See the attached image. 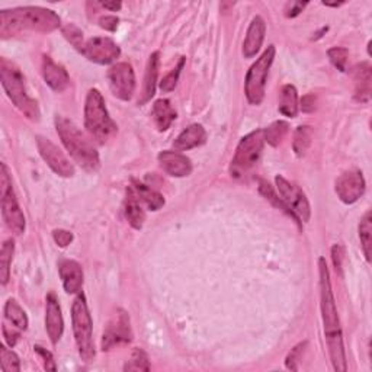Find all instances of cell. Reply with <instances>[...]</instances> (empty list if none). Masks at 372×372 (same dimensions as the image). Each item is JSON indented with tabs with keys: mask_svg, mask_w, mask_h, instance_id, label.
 Here are the masks:
<instances>
[{
	"mask_svg": "<svg viewBox=\"0 0 372 372\" xmlns=\"http://www.w3.org/2000/svg\"><path fill=\"white\" fill-rule=\"evenodd\" d=\"M132 192L136 194V196L140 199V203L144 204L149 209L157 211L165 205V198L162 194H158L157 191L149 188L147 185L140 183L138 180L132 179V185L130 186Z\"/></svg>",
	"mask_w": 372,
	"mask_h": 372,
	"instance_id": "484cf974",
	"label": "cell"
},
{
	"mask_svg": "<svg viewBox=\"0 0 372 372\" xmlns=\"http://www.w3.org/2000/svg\"><path fill=\"white\" fill-rule=\"evenodd\" d=\"M0 79H2V86L13 105L31 121H38L41 116L38 102L28 95L25 76L18 65L3 57L0 60Z\"/></svg>",
	"mask_w": 372,
	"mask_h": 372,
	"instance_id": "277c9868",
	"label": "cell"
},
{
	"mask_svg": "<svg viewBox=\"0 0 372 372\" xmlns=\"http://www.w3.org/2000/svg\"><path fill=\"white\" fill-rule=\"evenodd\" d=\"M34 349H35V352L44 360L43 362H44V368H45L47 371H56V369H57V365H56V362H54V358H52L51 352H48L47 349H44V348H41V347H35Z\"/></svg>",
	"mask_w": 372,
	"mask_h": 372,
	"instance_id": "60d3db41",
	"label": "cell"
},
{
	"mask_svg": "<svg viewBox=\"0 0 372 372\" xmlns=\"http://www.w3.org/2000/svg\"><path fill=\"white\" fill-rule=\"evenodd\" d=\"M132 340L130 316L124 310H118L108 322L102 336V351H110L114 347Z\"/></svg>",
	"mask_w": 372,
	"mask_h": 372,
	"instance_id": "4fadbf2b",
	"label": "cell"
},
{
	"mask_svg": "<svg viewBox=\"0 0 372 372\" xmlns=\"http://www.w3.org/2000/svg\"><path fill=\"white\" fill-rule=\"evenodd\" d=\"M52 238L60 247H68L73 242V233L68 230H54L52 233Z\"/></svg>",
	"mask_w": 372,
	"mask_h": 372,
	"instance_id": "ab89813d",
	"label": "cell"
},
{
	"mask_svg": "<svg viewBox=\"0 0 372 372\" xmlns=\"http://www.w3.org/2000/svg\"><path fill=\"white\" fill-rule=\"evenodd\" d=\"M0 195H2V216L6 227L13 234H22L25 231V216L13 192L12 179L5 163L0 166Z\"/></svg>",
	"mask_w": 372,
	"mask_h": 372,
	"instance_id": "9c48e42d",
	"label": "cell"
},
{
	"mask_svg": "<svg viewBox=\"0 0 372 372\" xmlns=\"http://www.w3.org/2000/svg\"><path fill=\"white\" fill-rule=\"evenodd\" d=\"M288 130H289V125L285 121H276L271 124L267 130H263L265 143L271 144L272 147H278V145L281 144L284 138L287 137Z\"/></svg>",
	"mask_w": 372,
	"mask_h": 372,
	"instance_id": "4dcf8cb0",
	"label": "cell"
},
{
	"mask_svg": "<svg viewBox=\"0 0 372 372\" xmlns=\"http://www.w3.org/2000/svg\"><path fill=\"white\" fill-rule=\"evenodd\" d=\"M263 145H265L263 130L251 131L250 134L245 136L240 140V143H238L236 154L231 161L230 166L231 176L240 179L249 175L260 161Z\"/></svg>",
	"mask_w": 372,
	"mask_h": 372,
	"instance_id": "52a82bcc",
	"label": "cell"
},
{
	"mask_svg": "<svg viewBox=\"0 0 372 372\" xmlns=\"http://www.w3.org/2000/svg\"><path fill=\"white\" fill-rule=\"evenodd\" d=\"M0 364H2V369L5 372H18L21 371V361L18 355L8 349L6 347H0Z\"/></svg>",
	"mask_w": 372,
	"mask_h": 372,
	"instance_id": "e575fe53",
	"label": "cell"
},
{
	"mask_svg": "<svg viewBox=\"0 0 372 372\" xmlns=\"http://www.w3.org/2000/svg\"><path fill=\"white\" fill-rule=\"evenodd\" d=\"M371 65L369 63H361L353 69V82H355V99L358 102L366 103L371 99Z\"/></svg>",
	"mask_w": 372,
	"mask_h": 372,
	"instance_id": "7402d4cb",
	"label": "cell"
},
{
	"mask_svg": "<svg viewBox=\"0 0 372 372\" xmlns=\"http://www.w3.org/2000/svg\"><path fill=\"white\" fill-rule=\"evenodd\" d=\"M59 273L64 291L68 294H79L83 287V269L76 260L65 259L59 265Z\"/></svg>",
	"mask_w": 372,
	"mask_h": 372,
	"instance_id": "d6986e66",
	"label": "cell"
},
{
	"mask_svg": "<svg viewBox=\"0 0 372 372\" xmlns=\"http://www.w3.org/2000/svg\"><path fill=\"white\" fill-rule=\"evenodd\" d=\"M161 167L174 178H185L192 174V162L180 152L165 150L157 156Z\"/></svg>",
	"mask_w": 372,
	"mask_h": 372,
	"instance_id": "e0dca14e",
	"label": "cell"
},
{
	"mask_svg": "<svg viewBox=\"0 0 372 372\" xmlns=\"http://www.w3.org/2000/svg\"><path fill=\"white\" fill-rule=\"evenodd\" d=\"M5 317L6 320L12 323L13 327L18 330H26L28 329V316L23 311V309L19 305V302L13 298H9L5 304Z\"/></svg>",
	"mask_w": 372,
	"mask_h": 372,
	"instance_id": "83f0119b",
	"label": "cell"
},
{
	"mask_svg": "<svg viewBox=\"0 0 372 372\" xmlns=\"http://www.w3.org/2000/svg\"><path fill=\"white\" fill-rule=\"evenodd\" d=\"M275 183L279 198L282 199V203L294 214L298 223H309L311 217V207L300 186L287 180L284 176H276Z\"/></svg>",
	"mask_w": 372,
	"mask_h": 372,
	"instance_id": "30bf717a",
	"label": "cell"
},
{
	"mask_svg": "<svg viewBox=\"0 0 372 372\" xmlns=\"http://www.w3.org/2000/svg\"><path fill=\"white\" fill-rule=\"evenodd\" d=\"M276 50L273 45H269L262 52V56L251 64L246 74L245 82V93L246 98L251 105H260L265 98V90H267V81L273 63Z\"/></svg>",
	"mask_w": 372,
	"mask_h": 372,
	"instance_id": "ba28073f",
	"label": "cell"
},
{
	"mask_svg": "<svg viewBox=\"0 0 372 372\" xmlns=\"http://www.w3.org/2000/svg\"><path fill=\"white\" fill-rule=\"evenodd\" d=\"M343 258H344V249L340 245H335L333 247H331V259H333L336 272H339V273H342Z\"/></svg>",
	"mask_w": 372,
	"mask_h": 372,
	"instance_id": "7bdbcfd3",
	"label": "cell"
},
{
	"mask_svg": "<svg viewBox=\"0 0 372 372\" xmlns=\"http://www.w3.org/2000/svg\"><path fill=\"white\" fill-rule=\"evenodd\" d=\"M207 141V131L201 124H192L185 128L174 141V149L176 152H188L199 147Z\"/></svg>",
	"mask_w": 372,
	"mask_h": 372,
	"instance_id": "44dd1931",
	"label": "cell"
},
{
	"mask_svg": "<svg viewBox=\"0 0 372 372\" xmlns=\"http://www.w3.org/2000/svg\"><path fill=\"white\" fill-rule=\"evenodd\" d=\"M259 192H260V194L265 196V199H267V201H269L273 207H276L278 209H281L282 212H285V214H288L289 217L294 218L297 224H300L298 220L294 217V214H292V212L288 209V207L282 203V199L279 198V195L275 192V189L272 188V186H271L267 180H260V182H259Z\"/></svg>",
	"mask_w": 372,
	"mask_h": 372,
	"instance_id": "d6a6232c",
	"label": "cell"
},
{
	"mask_svg": "<svg viewBox=\"0 0 372 372\" xmlns=\"http://www.w3.org/2000/svg\"><path fill=\"white\" fill-rule=\"evenodd\" d=\"M329 60L331 61V64L335 65V68L339 72H347L348 70V57H349V51L343 47H333L327 51Z\"/></svg>",
	"mask_w": 372,
	"mask_h": 372,
	"instance_id": "d590c367",
	"label": "cell"
},
{
	"mask_svg": "<svg viewBox=\"0 0 372 372\" xmlns=\"http://www.w3.org/2000/svg\"><path fill=\"white\" fill-rule=\"evenodd\" d=\"M152 116L157 130L166 131L170 128L172 123L175 121L178 115L176 111L174 110V106H172V103L167 99H157L153 103Z\"/></svg>",
	"mask_w": 372,
	"mask_h": 372,
	"instance_id": "d4e9b609",
	"label": "cell"
},
{
	"mask_svg": "<svg viewBox=\"0 0 372 372\" xmlns=\"http://www.w3.org/2000/svg\"><path fill=\"white\" fill-rule=\"evenodd\" d=\"M183 65H185V57H180V60H179L176 68L174 70H172L167 76H165L163 81L161 82L162 92L169 93V92H172V90H174L176 87L178 81H179V76H180V72L183 69Z\"/></svg>",
	"mask_w": 372,
	"mask_h": 372,
	"instance_id": "74e56055",
	"label": "cell"
},
{
	"mask_svg": "<svg viewBox=\"0 0 372 372\" xmlns=\"http://www.w3.org/2000/svg\"><path fill=\"white\" fill-rule=\"evenodd\" d=\"M102 8L108 9V10H112V12H116L123 8V3L121 2H102L101 3Z\"/></svg>",
	"mask_w": 372,
	"mask_h": 372,
	"instance_id": "7dc6e473",
	"label": "cell"
},
{
	"mask_svg": "<svg viewBox=\"0 0 372 372\" xmlns=\"http://www.w3.org/2000/svg\"><path fill=\"white\" fill-rule=\"evenodd\" d=\"M61 32L64 35V38L68 39V41L79 51H82L83 45H85V41H83V32L82 30L79 28V26H76L74 23H68L65 26H63L61 28Z\"/></svg>",
	"mask_w": 372,
	"mask_h": 372,
	"instance_id": "8d00e7d4",
	"label": "cell"
},
{
	"mask_svg": "<svg viewBox=\"0 0 372 372\" xmlns=\"http://www.w3.org/2000/svg\"><path fill=\"white\" fill-rule=\"evenodd\" d=\"M301 110L304 112L314 111V96H311V95L304 96L302 101H301Z\"/></svg>",
	"mask_w": 372,
	"mask_h": 372,
	"instance_id": "bcb514c9",
	"label": "cell"
},
{
	"mask_svg": "<svg viewBox=\"0 0 372 372\" xmlns=\"http://www.w3.org/2000/svg\"><path fill=\"white\" fill-rule=\"evenodd\" d=\"M365 179L362 172L360 170H348L342 174L338 180L335 191L343 204H355L365 192Z\"/></svg>",
	"mask_w": 372,
	"mask_h": 372,
	"instance_id": "9a60e30c",
	"label": "cell"
},
{
	"mask_svg": "<svg viewBox=\"0 0 372 372\" xmlns=\"http://www.w3.org/2000/svg\"><path fill=\"white\" fill-rule=\"evenodd\" d=\"M307 2H288L285 6V17L287 18H296L298 17L300 13L307 8Z\"/></svg>",
	"mask_w": 372,
	"mask_h": 372,
	"instance_id": "b9f144b4",
	"label": "cell"
},
{
	"mask_svg": "<svg viewBox=\"0 0 372 372\" xmlns=\"http://www.w3.org/2000/svg\"><path fill=\"white\" fill-rule=\"evenodd\" d=\"M124 212L125 218L128 220L130 225L132 229L141 230L144 221H145V212L141 207L140 199L136 196V194L132 192V189L127 188V198H125V205H124Z\"/></svg>",
	"mask_w": 372,
	"mask_h": 372,
	"instance_id": "cb8c5ba5",
	"label": "cell"
},
{
	"mask_svg": "<svg viewBox=\"0 0 372 372\" xmlns=\"http://www.w3.org/2000/svg\"><path fill=\"white\" fill-rule=\"evenodd\" d=\"M37 147L43 161L48 167L61 178H72L76 174V169L70 158L65 156L57 145L43 136H37Z\"/></svg>",
	"mask_w": 372,
	"mask_h": 372,
	"instance_id": "8fae6325",
	"label": "cell"
},
{
	"mask_svg": "<svg viewBox=\"0 0 372 372\" xmlns=\"http://www.w3.org/2000/svg\"><path fill=\"white\" fill-rule=\"evenodd\" d=\"M57 134L61 138V143L69 152L73 161L85 169L89 174H95L101 167V158L96 149L89 138L79 130V127L61 115L56 116Z\"/></svg>",
	"mask_w": 372,
	"mask_h": 372,
	"instance_id": "3957f363",
	"label": "cell"
},
{
	"mask_svg": "<svg viewBox=\"0 0 372 372\" xmlns=\"http://www.w3.org/2000/svg\"><path fill=\"white\" fill-rule=\"evenodd\" d=\"M318 273H320V307L329 355L333 369L338 372H344L347 371V356H344L340 320L333 297V291H331L329 268L324 258L318 259Z\"/></svg>",
	"mask_w": 372,
	"mask_h": 372,
	"instance_id": "6da1fadb",
	"label": "cell"
},
{
	"mask_svg": "<svg viewBox=\"0 0 372 372\" xmlns=\"http://www.w3.org/2000/svg\"><path fill=\"white\" fill-rule=\"evenodd\" d=\"M360 238H361L364 255H365L366 260L371 262V247H372V214H371V211H368L361 220Z\"/></svg>",
	"mask_w": 372,
	"mask_h": 372,
	"instance_id": "1f68e13d",
	"label": "cell"
},
{
	"mask_svg": "<svg viewBox=\"0 0 372 372\" xmlns=\"http://www.w3.org/2000/svg\"><path fill=\"white\" fill-rule=\"evenodd\" d=\"M124 371H150L149 356L143 349L136 348L131 360L124 365Z\"/></svg>",
	"mask_w": 372,
	"mask_h": 372,
	"instance_id": "836d02e7",
	"label": "cell"
},
{
	"mask_svg": "<svg viewBox=\"0 0 372 372\" xmlns=\"http://www.w3.org/2000/svg\"><path fill=\"white\" fill-rule=\"evenodd\" d=\"M323 5L324 6H330V8H339V6L343 5V2H340V3H327V2H323Z\"/></svg>",
	"mask_w": 372,
	"mask_h": 372,
	"instance_id": "c3c4849f",
	"label": "cell"
},
{
	"mask_svg": "<svg viewBox=\"0 0 372 372\" xmlns=\"http://www.w3.org/2000/svg\"><path fill=\"white\" fill-rule=\"evenodd\" d=\"M3 336H5V340H6V343L9 344L10 348L15 347L17 342H18V339H19V333H18V331H15L13 329L10 330L6 324H3Z\"/></svg>",
	"mask_w": 372,
	"mask_h": 372,
	"instance_id": "f6af8a7d",
	"label": "cell"
},
{
	"mask_svg": "<svg viewBox=\"0 0 372 372\" xmlns=\"http://www.w3.org/2000/svg\"><path fill=\"white\" fill-rule=\"evenodd\" d=\"M298 93L294 85H285L279 92L278 110L284 116L296 118L298 114Z\"/></svg>",
	"mask_w": 372,
	"mask_h": 372,
	"instance_id": "4316f807",
	"label": "cell"
},
{
	"mask_svg": "<svg viewBox=\"0 0 372 372\" xmlns=\"http://www.w3.org/2000/svg\"><path fill=\"white\" fill-rule=\"evenodd\" d=\"M13 254H15V242H13V238H9L3 243L2 250H0V281L3 285L9 282Z\"/></svg>",
	"mask_w": 372,
	"mask_h": 372,
	"instance_id": "f1b7e54d",
	"label": "cell"
},
{
	"mask_svg": "<svg viewBox=\"0 0 372 372\" xmlns=\"http://www.w3.org/2000/svg\"><path fill=\"white\" fill-rule=\"evenodd\" d=\"M313 141V130L309 125H300L294 132V141H292V149L298 157H302L310 149Z\"/></svg>",
	"mask_w": 372,
	"mask_h": 372,
	"instance_id": "f546056e",
	"label": "cell"
},
{
	"mask_svg": "<svg viewBox=\"0 0 372 372\" xmlns=\"http://www.w3.org/2000/svg\"><path fill=\"white\" fill-rule=\"evenodd\" d=\"M305 348H307V342H302V343H298L297 347L288 353L287 360H285V366L288 369H291V371H298L300 369L298 364L302 361V356L305 353Z\"/></svg>",
	"mask_w": 372,
	"mask_h": 372,
	"instance_id": "f35d334b",
	"label": "cell"
},
{
	"mask_svg": "<svg viewBox=\"0 0 372 372\" xmlns=\"http://www.w3.org/2000/svg\"><path fill=\"white\" fill-rule=\"evenodd\" d=\"M45 329L47 335L52 344H57L63 336L64 331V320L61 309L59 304V298L54 292H50L47 296V305H45Z\"/></svg>",
	"mask_w": 372,
	"mask_h": 372,
	"instance_id": "2e32d148",
	"label": "cell"
},
{
	"mask_svg": "<svg viewBox=\"0 0 372 372\" xmlns=\"http://www.w3.org/2000/svg\"><path fill=\"white\" fill-rule=\"evenodd\" d=\"M118 22H119V19L116 17L108 15V17H102L99 19V26H101V28H103L105 31L115 32L116 28H118Z\"/></svg>",
	"mask_w": 372,
	"mask_h": 372,
	"instance_id": "ee69618b",
	"label": "cell"
},
{
	"mask_svg": "<svg viewBox=\"0 0 372 372\" xmlns=\"http://www.w3.org/2000/svg\"><path fill=\"white\" fill-rule=\"evenodd\" d=\"M265 34H267V23L262 17H255L249 25L243 43V56L246 59H254L260 51Z\"/></svg>",
	"mask_w": 372,
	"mask_h": 372,
	"instance_id": "ffe728a7",
	"label": "cell"
},
{
	"mask_svg": "<svg viewBox=\"0 0 372 372\" xmlns=\"http://www.w3.org/2000/svg\"><path fill=\"white\" fill-rule=\"evenodd\" d=\"M81 52L89 61L106 65L114 63L119 57L121 50H119L118 44L111 38L95 37L87 39Z\"/></svg>",
	"mask_w": 372,
	"mask_h": 372,
	"instance_id": "5bb4252c",
	"label": "cell"
},
{
	"mask_svg": "<svg viewBox=\"0 0 372 372\" xmlns=\"http://www.w3.org/2000/svg\"><path fill=\"white\" fill-rule=\"evenodd\" d=\"M108 82L114 96L131 101L136 92V73L130 63H116L108 70Z\"/></svg>",
	"mask_w": 372,
	"mask_h": 372,
	"instance_id": "7c38bea8",
	"label": "cell"
},
{
	"mask_svg": "<svg viewBox=\"0 0 372 372\" xmlns=\"http://www.w3.org/2000/svg\"><path fill=\"white\" fill-rule=\"evenodd\" d=\"M43 76L45 83L57 93L64 92L70 85V76L68 70L48 56L43 57Z\"/></svg>",
	"mask_w": 372,
	"mask_h": 372,
	"instance_id": "ac0fdd59",
	"label": "cell"
},
{
	"mask_svg": "<svg viewBox=\"0 0 372 372\" xmlns=\"http://www.w3.org/2000/svg\"><path fill=\"white\" fill-rule=\"evenodd\" d=\"M72 322L74 340L85 362H90L95 358V342H93V322L89 313L86 297L79 292L72 305Z\"/></svg>",
	"mask_w": 372,
	"mask_h": 372,
	"instance_id": "8992f818",
	"label": "cell"
},
{
	"mask_svg": "<svg viewBox=\"0 0 372 372\" xmlns=\"http://www.w3.org/2000/svg\"><path fill=\"white\" fill-rule=\"evenodd\" d=\"M161 54L158 52H153L149 57L147 68H145V76H144V89H143V98L138 101V105H144L152 101L156 93L157 86V77H158V64H161Z\"/></svg>",
	"mask_w": 372,
	"mask_h": 372,
	"instance_id": "603a6c76",
	"label": "cell"
},
{
	"mask_svg": "<svg viewBox=\"0 0 372 372\" xmlns=\"http://www.w3.org/2000/svg\"><path fill=\"white\" fill-rule=\"evenodd\" d=\"M0 35L12 37L22 31L52 32L60 28L61 21L54 10L39 6H23L0 13Z\"/></svg>",
	"mask_w": 372,
	"mask_h": 372,
	"instance_id": "7a4b0ae2",
	"label": "cell"
},
{
	"mask_svg": "<svg viewBox=\"0 0 372 372\" xmlns=\"http://www.w3.org/2000/svg\"><path fill=\"white\" fill-rule=\"evenodd\" d=\"M85 128L90 137L99 144L110 141L118 131L111 118L105 99L98 89H90L85 102Z\"/></svg>",
	"mask_w": 372,
	"mask_h": 372,
	"instance_id": "5b68a950",
	"label": "cell"
}]
</instances>
